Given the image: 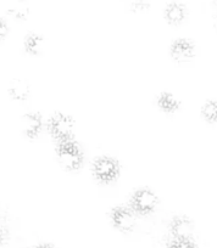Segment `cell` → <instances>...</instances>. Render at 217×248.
Masks as SVG:
<instances>
[{
  "instance_id": "cell-14",
  "label": "cell",
  "mask_w": 217,
  "mask_h": 248,
  "mask_svg": "<svg viewBox=\"0 0 217 248\" xmlns=\"http://www.w3.org/2000/svg\"><path fill=\"white\" fill-rule=\"evenodd\" d=\"M167 248H198L193 238H173Z\"/></svg>"
},
{
  "instance_id": "cell-16",
  "label": "cell",
  "mask_w": 217,
  "mask_h": 248,
  "mask_svg": "<svg viewBox=\"0 0 217 248\" xmlns=\"http://www.w3.org/2000/svg\"><path fill=\"white\" fill-rule=\"evenodd\" d=\"M10 14L15 15L17 18H23L28 14V9L26 5L20 4V5L17 6H14V8L10 10Z\"/></svg>"
},
{
  "instance_id": "cell-4",
  "label": "cell",
  "mask_w": 217,
  "mask_h": 248,
  "mask_svg": "<svg viewBox=\"0 0 217 248\" xmlns=\"http://www.w3.org/2000/svg\"><path fill=\"white\" fill-rule=\"evenodd\" d=\"M48 129L50 135L58 141L72 139L75 130V122L70 116L64 113H56L50 118L48 123Z\"/></svg>"
},
{
  "instance_id": "cell-11",
  "label": "cell",
  "mask_w": 217,
  "mask_h": 248,
  "mask_svg": "<svg viewBox=\"0 0 217 248\" xmlns=\"http://www.w3.org/2000/svg\"><path fill=\"white\" fill-rule=\"evenodd\" d=\"M9 94L15 100H25L30 94V88L22 80H15L9 88Z\"/></svg>"
},
{
  "instance_id": "cell-3",
  "label": "cell",
  "mask_w": 217,
  "mask_h": 248,
  "mask_svg": "<svg viewBox=\"0 0 217 248\" xmlns=\"http://www.w3.org/2000/svg\"><path fill=\"white\" fill-rule=\"evenodd\" d=\"M159 199L150 189H139L131 197V209L138 216H148L155 211Z\"/></svg>"
},
{
  "instance_id": "cell-5",
  "label": "cell",
  "mask_w": 217,
  "mask_h": 248,
  "mask_svg": "<svg viewBox=\"0 0 217 248\" xmlns=\"http://www.w3.org/2000/svg\"><path fill=\"white\" fill-rule=\"evenodd\" d=\"M111 223L114 228L117 229L121 232H131L135 228V216L134 212L127 207H115L110 213Z\"/></svg>"
},
{
  "instance_id": "cell-19",
  "label": "cell",
  "mask_w": 217,
  "mask_h": 248,
  "mask_svg": "<svg viewBox=\"0 0 217 248\" xmlns=\"http://www.w3.org/2000/svg\"><path fill=\"white\" fill-rule=\"evenodd\" d=\"M35 248H54V247H52V246H50V245H40V246H38V247H35Z\"/></svg>"
},
{
  "instance_id": "cell-12",
  "label": "cell",
  "mask_w": 217,
  "mask_h": 248,
  "mask_svg": "<svg viewBox=\"0 0 217 248\" xmlns=\"http://www.w3.org/2000/svg\"><path fill=\"white\" fill-rule=\"evenodd\" d=\"M43 46V38L38 34H28L25 40V49L28 54L38 55Z\"/></svg>"
},
{
  "instance_id": "cell-7",
  "label": "cell",
  "mask_w": 217,
  "mask_h": 248,
  "mask_svg": "<svg viewBox=\"0 0 217 248\" xmlns=\"http://www.w3.org/2000/svg\"><path fill=\"white\" fill-rule=\"evenodd\" d=\"M194 224L187 217H176L170 224V232L173 238H193Z\"/></svg>"
},
{
  "instance_id": "cell-6",
  "label": "cell",
  "mask_w": 217,
  "mask_h": 248,
  "mask_svg": "<svg viewBox=\"0 0 217 248\" xmlns=\"http://www.w3.org/2000/svg\"><path fill=\"white\" fill-rule=\"evenodd\" d=\"M171 56L178 63L190 61L195 55V46L190 40L177 39L171 45Z\"/></svg>"
},
{
  "instance_id": "cell-13",
  "label": "cell",
  "mask_w": 217,
  "mask_h": 248,
  "mask_svg": "<svg viewBox=\"0 0 217 248\" xmlns=\"http://www.w3.org/2000/svg\"><path fill=\"white\" fill-rule=\"evenodd\" d=\"M202 118L209 123H217V101L210 100L204 104L201 108Z\"/></svg>"
},
{
  "instance_id": "cell-10",
  "label": "cell",
  "mask_w": 217,
  "mask_h": 248,
  "mask_svg": "<svg viewBox=\"0 0 217 248\" xmlns=\"http://www.w3.org/2000/svg\"><path fill=\"white\" fill-rule=\"evenodd\" d=\"M157 106L166 113H175L181 106V102L177 97L171 93H162L157 97Z\"/></svg>"
},
{
  "instance_id": "cell-8",
  "label": "cell",
  "mask_w": 217,
  "mask_h": 248,
  "mask_svg": "<svg viewBox=\"0 0 217 248\" xmlns=\"http://www.w3.org/2000/svg\"><path fill=\"white\" fill-rule=\"evenodd\" d=\"M43 128L42 117L37 113H28L22 118V129L26 137L34 139L39 135Z\"/></svg>"
},
{
  "instance_id": "cell-2",
  "label": "cell",
  "mask_w": 217,
  "mask_h": 248,
  "mask_svg": "<svg viewBox=\"0 0 217 248\" xmlns=\"http://www.w3.org/2000/svg\"><path fill=\"white\" fill-rule=\"evenodd\" d=\"M93 174L98 181L109 184L117 179L120 174V164L113 157H99L93 163Z\"/></svg>"
},
{
  "instance_id": "cell-15",
  "label": "cell",
  "mask_w": 217,
  "mask_h": 248,
  "mask_svg": "<svg viewBox=\"0 0 217 248\" xmlns=\"http://www.w3.org/2000/svg\"><path fill=\"white\" fill-rule=\"evenodd\" d=\"M149 8V3L147 0H135L134 3H132L131 5V10L133 13H140V11H144Z\"/></svg>"
},
{
  "instance_id": "cell-17",
  "label": "cell",
  "mask_w": 217,
  "mask_h": 248,
  "mask_svg": "<svg viewBox=\"0 0 217 248\" xmlns=\"http://www.w3.org/2000/svg\"><path fill=\"white\" fill-rule=\"evenodd\" d=\"M8 33H9L8 25H6V22L3 20V18H0V42L5 39Z\"/></svg>"
},
{
  "instance_id": "cell-18",
  "label": "cell",
  "mask_w": 217,
  "mask_h": 248,
  "mask_svg": "<svg viewBox=\"0 0 217 248\" xmlns=\"http://www.w3.org/2000/svg\"><path fill=\"white\" fill-rule=\"evenodd\" d=\"M4 242H5V233H4V231L0 229V248L4 245Z\"/></svg>"
},
{
  "instance_id": "cell-1",
  "label": "cell",
  "mask_w": 217,
  "mask_h": 248,
  "mask_svg": "<svg viewBox=\"0 0 217 248\" xmlns=\"http://www.w3.org/2000/svg\"><path fill=\"white\" fill-rule=\"evenodd\" d=\"M56 155L59 162L65 169L70 171L78 170L83 164V152L81 147L72 139L58 141Z\"/></svg>"
},
{
  "instance_id": "cell-9",
  "label": "cell",
  "mask_w": 217,
  "mask_h": 248,
  "mask_svg": "<svg viewBox=\"0 0 217 248\" xmlns=\"http://www.w3.org/2000/svg\"><path fill=\"white\" fill-rule=\"evenodd\" d=\"M185 16H187V10L184 5L180 3H171L165 10L166 21L172 26L181 25L185 20Z\"/></svg>"
}]
</instances>
